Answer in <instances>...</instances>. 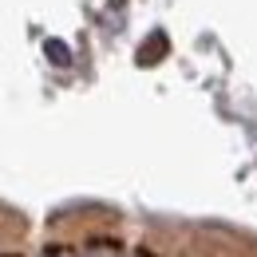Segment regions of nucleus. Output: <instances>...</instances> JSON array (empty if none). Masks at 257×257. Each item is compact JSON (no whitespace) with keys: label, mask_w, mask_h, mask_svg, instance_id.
Instances as JSON below:
<instances>
[{"label":"nucleus","mask_w":257,"mask_h":257,"mask_svg":"<svg viewBox=\"0 0 257 257\" xmlns=\"http://www.w3.org/2000/svg\"><path fill=\"white\" fill-rule=\"evenodd\" d=\"M48 56H52L56 64H67V60H71V56H67V48H64V44H48Z\"/></svg>","instance_id":"nucleus-1"}]
</instances>
